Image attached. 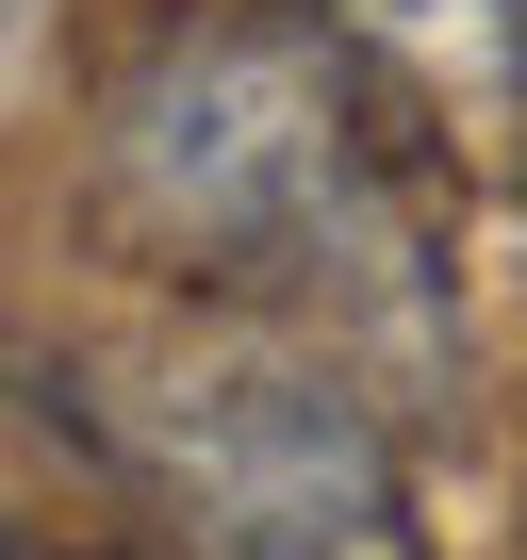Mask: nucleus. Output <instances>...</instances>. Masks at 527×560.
I'll return each instance as SVG.
<instances>
[{"label":"nucleus","mask_w":527,"mask_h":560,"mask_svg":"<svg viewBox=\"0 0 527 560\" xmlns=\"http://www.w3.org/2000/svg\"><path fill=\"white\" fill-rule=\"evenodd\" d=\"M297 34H330L347 67L429 100L445 132H511L527 116V0H297Z\"/></svg>","instance_id":"nucleus-3"},{"label":"nucleus","mask_w":527,"mask_h":560,"mask_svg":"<svg viewBox=\"0 0 527 560\" xmlns=\"http://www.w3.org/2000/svg\"><path fill=\"white\" fill-rule=\"evenodd\" d=\"M99 198L181 280H412V214L347 100V50L297 18H198L99 100Z\"/></svg>","instance_id":"nucleus-1"},{"label":"nucleus","mask_w":527,"mask_h":560,"mask_svg":"<svg viewBox=\"0 0 527 560\" xmlns=\"http://www.w3.org/2000/svg\"><path fill=\"white\" fill-rule=\"evenodd\" d=\"M132 462L198 560H412L396 462L330 363H198L132 412Z\"/></svg>","instance_id":"nucleus-2"}]
</instances>
